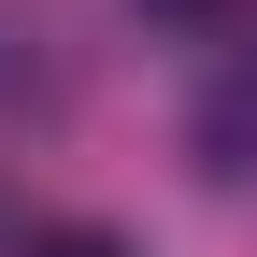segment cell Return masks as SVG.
Segmentation results:
<instances>
[{
  "label": "cell",
  "instance_id": "6da1fadb",
  "mask_svg": "<svg viewBox=\"0 0 257 257\" xmlns=\"http://www.w3.org/2000/svg\"><path fill=\"white\" fill-rule=\"evenodd\" d=\"M29 257H128L114 229H86V214H57V229H29Z\"/></svg>",
  "mask_w": 257,
  "mask_h": 257
},
{
  "label": "cell",
  "instance_id": "7a4b0ae2",
  "mask_svg": "<svg viewBox=\"0 0 257 257\" xmlns=\"http://www.w3.org/2000/svg\"><path fill=\"white\" fill-rule=\"evenodd\" d=\"M128 15H172V29H200V15H229V0H128Z\"/></svg>",
  "mask_w": 257,
  "mask_h": 257
}]
</instances>
